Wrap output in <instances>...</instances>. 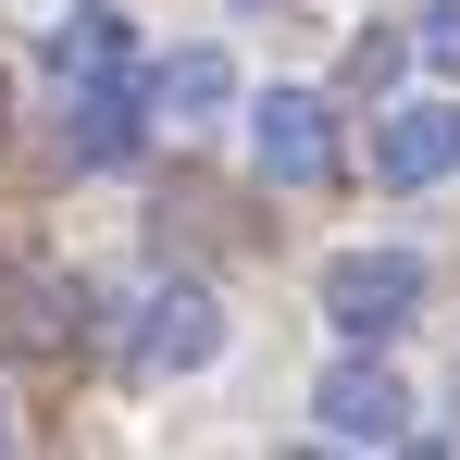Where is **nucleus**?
Wrapping results in <instances>:
<instances>
[{
	"label": "nucleus",
	"mask_w": 460,
	"mask_h": 460,
	"mask_svg": "<svg viewBox=\"0 0 460 460\" xmlns=\"http://www.w3.org/2000/svg\"><path fill=\"white\" fill-rule=\"evenodd\" d=\"M411 311H423V261H411V249H336V261H323V323H336L349 349L411 336Z\"/></svg>",
	"instance_id": "nucleus-1"
},
{
	"label": "nucleus",
	"mask_w": 460,
	"mask_h": 460,
	"mask_svg": "<svg viewBox=\"0 0 460 460\" xmlns=\"http://www.w3.org/2000/svg\"><path fill=\"white\" fill-rule=\"evenodd\" d=\"M311 436L323 448H411V385L385 374L374 349H349L336 374L311 385Z\"/></svg>",
	"instance_id": "nucleus-2"
},
{
	"label": "nucleus",
	"mask_w": 460,
	"mask_h": 460,
	"mask_svg": "<svg viewBox=\"0 0 460 460\" xmlns=\"http://www.w3.org/2000/svg\"><path fill=\"white\" fill-rule=\"evenodd\" d=\"M125 361H137L150 385L212 374V361H225V299H212V287H187V274L150 287V299H137V336H125Z\"/></svg>",
	"instance_id": "nucleus-3"
},
{
	"label": "nucleus",
	"mask_w": 460,
	"mask_h": 460,
	"mask_svg": "<svg viewBox=\"0 0 460 460\" xmlns=\"http://www.w3.org/2000/svg\"><path fill=\"white\" fill-rule=\"evenodd\" d=\"M249 162H261V174H274V187H323V174H336V100H311V87H274V100H261V112H249Z\"/></svg>",
	"instance_id": "nucleus-4"
},
{
	"label": "nucleus",
	"mask_w": 460,
	"mask_h": 460,
	"mask_svg": "<svg viewBox=\"0 0 460 460\" xmlns=\"http://www.w3.org/2000/svg\"><path fill=\"white\" fill-rule=\"evenodd\" d=\"M374 174L385 187H448L460 174V100H411L374 125Z\"/></svg>",
	"instance_id": "nucleus-5"
},
{
	"label": "nucleus",
	"mask_w": 460,
	"mask_h": 460,
	"mask_svg": "<svg viewBox=\"0 0 460 460\" xmlns=\"http://www.w3.org/2000/svg\"><path fill=\"white\" fill-rule=\"evenodd\" d=\"M137 137H150V100H125L112 75H87L75 112H63V162H75V174H125Z\"/></svg>",
	"instance_id": "nucleus-6"
},
{
	"label": "nucleus",
	"mask_w": 460,
	"mask_h": 460,
	"mask_svg": "<svg viewBox=\"0 0 460 460\" xmlns=\"http://www.w3.org/2000/svg\"><path fill=\"white\" fill-rule=\"evenodd\" d=\"M125 50H137V25H125L112 0H75V13H63V25L38 38V63H50V75H63V87H87V75H112Z\"/></svg>",
	"instance_id": "nucleus-7"
},
{
	"label": "nucleus",
	"mask_w": 460,
	"mask_h": 460,
	"mask_svg": "<svg viewBox=\"0 0 460 460\" xmlns=\"http://www.w3.org/2000/svg\"><path fill=\"white\" fill-rule=\"evenodd\" d=\"M75 336H87L75 274H13V349H75Z\"/></svg>",
	"instance_id": "nucleus-8"
},
{
	"label": "nucleus",
	"mask_w": 460,
	"mask_h": 460,
	"mask_svg": "<svg viewBox=\"0 0 460 460\" xmlns=\"http://www.w3.org/2000/svg\"><path fill=\"white\" fill-rule=\"evenodd\" d=\"M225 100H236V63H225V50H174V63L150 75V112H162V125H199V112H225Z\"/></svg>",
	"instance_id": "nucleus-9"
},
{
	"label": "nucleus",
	"mask_w": 460,
	"mask_h": 460,
	"mask_svg": "<svg viewBox=\"0 0 460 460\" xmlns=\"http://www.w3.org/2000/svg\"><path fill=\"white\" fill-rule=\"evenodd\" d=\"M398 63H411V38H361V50H349V87L374 100V87H398Z\"/></svg>",
	"instance_id": "nucleus-10"
},
{
	"label": "nucleus",
	"mask_w": 460,
	"mask_h": 460,
	"mask_svg": "<svg viewBox=\"0 0 460 460\" xmlns=\"http://www.w3.org/2000/svg\"><path fill=\"white\" fill-rule=\"evenodd\" d=\"M411 50H423L436 75H460V0H436V13H423V38H411Z\"/></svg>",
	"instance_id": "nucleus-11"
},
{
	"label": "nucleus",
	"mask_w": 460,
	"mask_h": 460,
	"mask_svg": "<svg viewBox=\"0 0 460 460\" xmlns=\"http://www.w3.org/2000/svg\"><path fill=\"white\" fill-rule=\"evenodd\" d=\"M0 448H13V398H0Z\"/></svg>",
	"instance_id": "nucleus-12"
},
{
	"label": "nucleus",
	"mask_w": 460,
	"mask_h": 460,
	"mask_svg": "<svg viewBox=\"0 0 460 460\" xmlns=\"http://www.w3.org/2000/svg\"><path fill=\"white\" fill-rule=\"evenodd\" d=\"M0 112H13V75H0Z\"/></svg>",
	"instance_id": "nucleus-13"
},
{
	"label": "nucleus",
	"mask_w": 460,
	"mask_h": 460,
	"mask_svg": "<svg viewBox=\"0 0 460 460\" xmlns=\"http://www.w3.org/2000/svg\"><path fill=\"white\" fill-rule=\"evenodd\" d=\"M448 411H460V374H448Z\"/></svg>",
	"instance_id": "nucleus-14"
}]
</instances>
